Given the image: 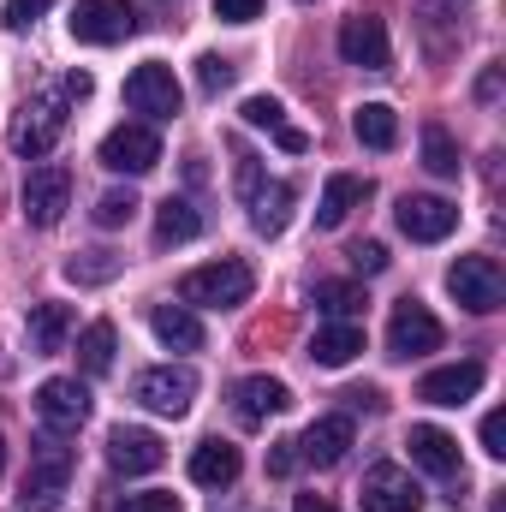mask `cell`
Masks as SVG:
<instances>
[{
    "instance_id": "1",
    "label": "cell",
    "mask_w": 506,
    "mask_h": 512,
    "mask_svg": "<svg viewBox=\"0 0 506 512\" xmlns=\"http://www.w3.org/2000/svg\"><path fill=\"white\" fill-rule=\"evenodd\" d=\"M90 90H96V78H90V72H66L54 90L30 96V102L18 108L12 131H6V137H12V149H18V155H30V161H36V155H48V149L60 143V131H66V108H72V102H84Z\"/></svg>"
},
{
    "instance_id": "2",
    "label": "cell",
    "mask_w": 506,
    "mask_h": 512,
    "mask_svg": "<svg viewBox=\"0 0 506 512\" xmlns=\"http://www.w3.org/2000/svg\"><path fill=\"white\" fill-rule=\"evenodd\" d=\"M251 286H256L251 262L221 256V262L191 268V274L179 280V298H185V304H197V310H239V304L251 298Z\"/></svg>"
},
{
    "instance_id": "3",
    "label": "cell",
    "mask_w": 506,
    "mask_h": 512,
    "mask_svg": "<svg viewBox=\"0 0 506 512\" xmlns=\"http://www.w3.org/2000/svg\"><path fill=\"white\" fill-rule=\"evenodd\" d=\"M66 483H72V447H66L60 435H42V441L30 447V471H24V483H18V507L24 512L60 507Z\"/></svg>"
},
{
    "instance_id": "4",
    "label": "cell",
    "mask_w": 506,
    "mask_h": 512,
    "mask_svg": "<svg viewBox=\"0 0 506 512\" xmlns=\"http://www.w3.org/2000/svg\"><path fill=\"white\" fill-rule=\"evenodd\" d=\"M447 292L471 310V316H489V310H501L506 304V274L495 256H459L453 268H447Z\"/></svg>"
},
{
    "instance_id": "5",
    "label": "cell",
    "mask_w": 506,
    "mask_h": 512,
    "mask_svg": "<svg viewBox=\"0 0 506 512\" xmlns=\"http://www.w3.org/2000/svg\"><path fill=\"white\" fill-rule=\"evenodd\" d=\"M126 102H131V114H149V120H173V114L185 108V90H179L173 66H161V60H143V66H137V72L126 78Z\"/></svg>"
},
{
    "instance_id": "6",
    "label": "cell",
    "mask_w": 506,
    "mask_h": 512,
    "mask_svg": "<svg viewBox=\"0 0 506 512\" xmlns=\"http://www.w3.org/2000/svg\"><path fill=\"white\" fill-rule=\"evenodd\" d=\"M197 399V370L191 364H155L137 376V405H149L155 417H185Z\"/></svg>"
},
{
    "instance_id": "7",
    "label": "cell",
    "mask_w": 506,
    "mask_h": 512,
    "mask_svg": "<svg viewBox=\"0 0 506 512\" xmlns=\"http://www.w3.org/2000/svg\"><path fill=\"white\" fill-rule=\"evenodd\" d=\"M66 209H72V173L60 161L30 167V179H24V221L30 227H60Z\"/></svg>"
},
{
    "instance_id": "8",
    "label": "cell",
    "mask_w": 506,
    "mask_h": 512,
    "mask_svg": "<svg viewBox=\"0 0 506 512\" xmlns=\"http://www.w3.org/2000/svg\"><path fill=\"white\" fill-rule=\"evenodd\" d=\"M72 36L90 42V48H114V42L137 36V12H131V0H78Z\"/></svg>"
},
{
    "instance_id": "9",
    "label": "cell",
    "mask_w": 506,
    "mask_h": 512,
    "mask_svg": "<svg viewBox=\"0 0 506 512\" xmlns=\"http://www.w3.org/2000/svg\"><path fill=\"white\" fill-rule=\"evenodd\" d=\"M393 221H399V233H405L411 245H441V239L459 227V209H453L447 197H399Z\"/></svg>"
},
{
    "instance_id": "10",
    "label": "cell",
    "mask_w": 506,
    "mask_h": 512,
    "mask_svg": "<svg viewBox=\"0 0 506 512\" xmlns=\"http://www.w3.org/2000/svg\"><path fill=\"white\" fill-rule=\"evenodd\" d=\"M36 411H42V423H48L54 435H72V429H84V417H90V387L78 382V376H54V382L36 387Z\"/></svg>"
},
{
    "instance_id": "11",
    "label": "cell",
    "mask_w": 506,
    "mask_h": 512,
    "mask_svg": "<svg viewBox=\"0 0 506 512\" xmlns=\"http://www.w3.org/2000/svg\"><path fill=\"white\" fill-rule=\"evenodd\" d=\"M340 54L346 66H364V72H387L393 66V42H387V24L376 12H358L340 24Z\"/></svg>"
},
{
    "instance_id": "12",
    "label": "cell",
    "mask_w": 506,
    "mask_h": 512,
    "mask_svg": "<svg viewBox=\"0 0 506 512\" xmlns=\"http://www.w3.org/2000/svg\"><path fill=\"white\" fill-rule=\"evenodd\" d=\"M387 346H393V358H423V352L441 346V322H435L417 298H405V304H393V316H387Z\"/></svg>"
},
{
    "instance_id": "13",
    "label": "cell",
    "mask_w": 506,
    "mask_h": 512,
    "mask_svg": "<svg viewBox=\"0 0 506 512\" xmlns=\"http://www.w3.org/2000/svg\"><path fill=\"white\" fill-rule=\"evenodd\" d=\"M161 161V137L149 126H114L102 137V167L108 173H149Z\"/></svg>"
},
{
    "instance_id": "14",
    "label": "cell",
    "mask_w": 506,
    "mask_h": 512,
    "mask_svg": "<svg viewBox=\"0 0 506 512\" xmlns=\"http://www.w3.org/2000/svg\"><path fill=\"white\" fill-rule=\"evenodd\" d=\"M108 465L126 471V477H149V471L167 465V447H161L155 429H131V423H120V429L108 435Z\"/></svg>"
},
{
    "instance_id": "15",
    "label": "cell",
    "mask_w": 506,
    "mask_h": 512,
    "mask_svg": "<svg viewBox=\"0 0 506 512\" xmlns=\"http://www.w3.org/2000/svg\"><path fill=\"white\" fill-rule=\"evenodd\" d=\"M292 405V387L274 382V376H245V382L233 387V417L245 423V429H262L268 417H280Z\"/></svg>"
},
{
    "instance_id": "16",
    "label": "cell",
    "mask_w": 506,
    "mask_h": 512,
    "mask_svg": "<svg viewBox=\"0 0 506 512\" xmlns=\"http://www.w3.org/2000/svg\"><path fill=\"white\" fill-rule=\"evenodd\" d=\"M417 507H423V489L411 483V471L376 465L364 477V512H417Z\"/></svg>"
},
{
    "instance_id": "17",
    "label": "cell",
    "mask_w": 506,
    "mask_h": 512,
    "mask_svg": "<svg viewBox=\"0 0 506 512\" xmlns=\"http://www.w3.org/2000/svg\"><path fill=\"white\" fill-rule=\"evenodd\" d=\"M477 387H483V364H447V370H429L423 382H417V399H429V405H465V399H477Z\"/></svg>"
},
{
    "instance_id": "18",
    "label": "cell",
    "mask_w": 506,
    "mask_h": 512,
    "mask_svg": "<svg viewBox=\"0 0 506 512\" xmlns=\"http://www.w3.org/2000/svg\"><path fill=\"white\" fill-rule=\"evenodd\" d=\"M346 447H352V417H316L304 435H298V459H310V465H340L346 459Z\"/></svg>"
},
{
    "instance_id": "19",
    "label": "cell",
    "mask_w": 506,
    "mask_h": 512,
    "mask_svg": "<svg viewBox=\"0 0 506 512\" xmlns=\"http://www.w3.org/2000/svg\"><path fill=\"white\" fill-rule=\"evenodd\" d=\"M405 447H411V465H423L429 477H459V441H453L447 429H435V423H417Z\"/></svg>"
},
{
    "instance_id": "20",
    "label": "cell",
    "mask_w": 506,
    "mask_h": 512,
    "mask_svg": "<svg viewBox=\"0 0 506 512\" xmlns=\"http://www.w3.org/2000/svg\"><path fill=\"white\" fill-rule=\"evenodd\" d=\"M239 114H245V126L268 131V137H274V143H280L286 155H304V149H310V137H304V131H298V126H286V108H280L274 96H251V102H245Z\"/></svg>"
},
{
    "instance_id": "21",
    "label": "cell",
    "mask_w": 506,
    "mask_h": 512,
    "mask_svg": "<svg viewBox=\"0 0 506 512\" xmlns=\"http://www.w3.org/2000/svg\"><path fill=\"white\" fill-rule=\"evenodd\" d=\"M149 328H155V340L173 346V352H197V346H203V322H197L185 304H155V310H149Z\"/></svg>"
},
{
    "instance_id": "22",
    "label": "cell",
    "mask_w": 506,
    "mask_h": 512,
    "mask_svg": "<svg viewBox=\"0 0 506 512\" xmlns=\"http://www.w3.org/2000/svg\"><path fill=\"white\" fill-rule=\"evenodd\" d=\"M292 203H298V191L280 179V185H262L251 197V227L262 233V239H280L286 233V221H292Z\"/></svg>"
},
{
    "instance_id": "23",
    "label": "cell",
    "mask_w": 506,
    "mask_h": 512,
    "mask_svg": "<svg viewBox=\"0 0 506 512\" xmlns=\"http://www.w3.org/2000/svg\"><path fill=\"white\" fill-rule=\"evenodd\" d=\"M364 197H370V179H358V173H334L328 191H322V203H316V227H340Z\"/></svg>"
},
{
    "instance_id": "24",
    "label": "cell",
    "mask_w": 506,
    "mask_h": 512,
    "mask_svg": "<svg viewBox=\"0 0 506 512\" xmlns=\"http://www.w3.org/2000/svg\"><path fill=\"white\" fill-rule=\"evenodd\" d=\"M358 352H364V328H358V322H334V328H322V334L310 340V358H316L322 370H346Z\"/></svg>"
},
{
    "instance_id": "25",
    "label": "cell",
    "mask_w": 506,
    "mask_h": 512,
    "mask_svg": "<svg viewBox=\"0 0 506 512\" xmlns=\"http://www.w3.org/2000/svg\"><path fill=\"white\" fill-rule=\"evenodd\" d=\"M233 477H239V447H233V441H203V447L191 453V483L227 489Z\"/></svg>"
},
{
    "instance_id": "26",
    "label": "cell",
    "mask_w": 506,
    "mask_h": 512,
    "mask_svg": "<svg viewBox=\"0 0 506 512\" xmlns=\"http://www.w3.org/2000/svg\"><path fill=\"white\" fill-rule=\"evenodd\" d=\"M203 233V215H197V203H185V197H167L161 209H155V245H191Z\"/></svg>"
},
{
    "instance_id": "27",
    "label": "cell",
    "mask_w": 506,
    "mask_h": 512,
    "mask_svg": "<svg viewBox=\"0 0 506 512\" xmlns=\"http://www.w3.org/2000/svg\"><path fill=\"white\" fill-rule=\"evenodd\" d=\"M72 322H78L72 304H36V310H30V352H42V358L60 352L66 334H72Z\"/></svg>"
},
{
    "instance_id": "28",
    "label": "cell",
    "mask_w": 506,
    "mask_h": 512,
    "mask_svg": "<svg viewBox=\"0 0 506 512\" xmlns=\"http://www.w3.org/2000/svg\"><path fill=\"white\" fill-rule=\"evenodd\" d=\"M114 352H120L114 322H90V328L78 334V370H84V376H108V370H114Z\"/></svg>"
},
{
    "instance_id": "29",
    "label": "cell",
    "mask_w": 506,
    "mask_h": 512,
    "mask_svg": "<svg viewBox=\"0 0 506 512\" xmlns=\"http://www.w3.org/2000/svg\"><path fill=\"white\" fill-rule=\"evenodd\" d=\"M352 131H358V143H370V149H393V143H399V114H393L387 102H364V108L352 114Z\"/></svg>"
},
{
    "instance_id": "30",
    "label": "cell",
    "mask_w": 506,
    "mask_h": 512,
    "mask_svg": "<svg viewBox=\"0 0 506 512\" xmlns=\"http://www.w3.org/2000/svg\"><path fill=\"white\" fill-rule=\"evenodd\" d=\"M364 286H352V280H316V310L322 316H334V322H352V316H364Z\"/></svg>"
},
{
    "instance_id": "31",
    "label": "cell",
    "mask_w": 506,
    "mask_h": 512,
    "mask_svg": "<svg viewBox=\"0 0 506 512\" xmlns=\"http://www.w3.org/2000/svg\"><path fill=\"white\" fill-rule=\"evenodd\" d=\"M423 167H429L435 179H459V167H465V161H459V143H453V131L435 126V120L423 126Z\"/></svg>"
},
{
    "instance_id": "32",
    "label": "cell",
    "mask_w": 506,
    "mask_h": 512,
    "mask_svg": "<svg viewBox=\"0 0 506 512\" xmlns=\"http://www.w3.org/2000/svg\"><path fill=\"white\" fill-rule=\"evenodd\" d=\"M120 268H126V256H114V251H84V256H72V262H66V280H72V286H108Z\"/></svg>"
},
{
    "instance_id": "33",
    "label": "cell",
    "mask_w": 506,
    "mask_h": 512,
    "mask_svg": "<svg viewBox=\"0 0 506 512\" xmlns=\"http://www.w3.org/2000/svg\"><path fill=\"white\" fill-rule=\"evenodd\" d=\"M131 215H137V197H131V191H108V197L96 203V227H126Z\"/></svg>"
},
{
    "instance_id": "34",
    "label": "cell",
    "mask_w": 506,
    "mask_h": 512,
    "mask_svg": "<svg viewBox=\"0 0 506 512\" xmlns=\"http://www.w3.org/2000/svg\"><path fill=\"white\" fill-rule=\"evenodd\" d=\"M197 78H203V90H227V84L239 78V66H233L227 54H203V60H197Z\"/></svg>"
},
{
    "instance_id": "35",
    "label": "cell",
    "mask_w": 506,
    "mask_h": 512,
    "mask_svg": "<svg viewBox=\"0 0 506 512\" xmlns=\"http://www.w3.org/2000/svg\"><path fill=\"white\" fill-rule=\"evenodd\" d=\"M346 256H352L358 274H381V268H387V245H376V239H358Z\"/></svg>"
},
{
    "instance_id": "36",
    "label": "cell",
    "mask_w": 506,
    "mask_h": 512,
    "mask_svg": "<svg viewBox=\"0 0 506 512\" xmlns=\"http://www.w3.org/2000/svg\"><path fill=\"white\" fill-rule=\"evenodd\" d=\"M120 512H185V507H179V495L149 489V495H126V507H120Z\"/></svg>"
},
{
    "instance_id": "37",
    "label": "cell",
    "mask_w": 506,
    "mask_h": 512,
    "mask_svg": "<svg viewBox=\"0 0 506 512\" xmlns=\"http://www.w3.org/2000/svg\"><path fill=\"white\" fill-rule=\"evenodd\" d=\"M48 6H54V0H6V24H12V30H30Z\"/></svg>"
},
{
    "instance_id": "38",
    "label": "cell",
    "mask_w": 506,
    "mask_h": 512,
    "mask_svg": "<svg viewBox=\"0 0 506 512\" xmlns=\"http://www.w3.org/2000/svg\"><path fill=\"white\" fill-rule=\"evenodd\" d=\"M483 453L489 459H506V411H489L483 417Z\"/></svg>"
},
{
    "instance_id": "39",
    "label": "cell",
    "mask_w": 506,
    "mask_h": 512,
    "mask_svg": "<svg viewBox=\"0 0 506 512\" xmlns=\"http://www.w3.org/2000/svg\"><path fill=\"white\" fill-rule=\"evenodd\" d=\"M256 12H262V0H215V18L221 24H251Z\"/></svg>"
},
{
    "instance_id": "40",
    "label": "cell",
    "mask_w": 506,
    "mask_h": 512,
    "mask_svg": "<svg viewBox=\"0 0 506 512\" xmlns=\"http://www.w3.org/2000/svg\"><path fill=\"white\" fill-rule=\"evenodd\" d=\"M268 471H274V477H292V471H298V441H274Z\"/></svg>"
},
{
    "instance_id": "41",
    "label": "cell",
    "mask_w": 506,
    "mask_h": 512,
    "mask_svg": "<svg viewBox=\"0 0 506 512\" xmlns=\"http://www.w3.org/2000/svg\"><path fill=\"white\" fill-rule=\"evenodd\" d=\"M239 191H245V203H251L256 191H262V173H256V155H239Z\"/></svg>"
},
{
    "instance_id": "42",
    "label": "cell",
    "mask_w": 506,
    "mask_h": 512,
    "mask_svg": "<svg viewBox=\"0 0 506 512\" xmlns=\"http://www.w3.org/2000/svg\"><path fill=\"white\" fill-rule=\"evenodd\" d=\"M340 399H346L352 411H376V405H381V393H376V387H346Z\"/></svg>"
},
{
    "instance_id": "43",
    "label": "cell",
    "mask_w": 506,
    "mask_h": 512,
    "mask_svg": "<svg viewBox=\"0 0 506 512\" xmlns=\"http://www.w3.org/2000/svg\"><path fill=\"white\" fill-rule=\"evenodd\" d=\"M477 102H501V66H489V72L477 78Z\"/></svg>"
},
{
    "instance_id": "44",
    "label": "cell",
    "mask_w": 506,
    "mask_h": 512,
    "mask_svg": "<svg viewBox=\"0 0 506 512\" xmlns=\"http://www.w3.org/2000/svg\"><path fill=\"white\" fill-rule=\"evenodd\" d=\"M292 512H334V501H328V495H298Z\"/></svg>"
},
{
    "instance_id": "45",
    "label": "cell",
    "mask_w": 506,
    "mask_h": 512,
    "mask_svg": "<svg viewBox=\"0 0 506 512\" xmlns=\"http://www.w3.org/2000/svg\"><path fill=\"white\" fill-rule=\"evenodd\" d=\"M0 471H6V441H0Z\"/></svg>"
}]
</instances>
